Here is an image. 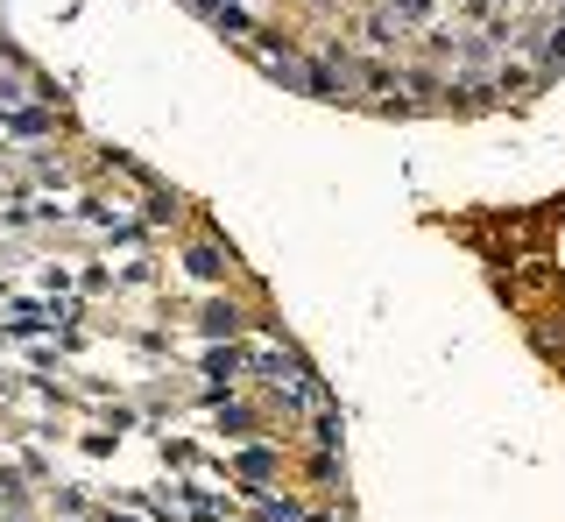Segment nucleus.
<instances>
[{
    "label": "nucleus",
    "instance_id": "1",
    "mask_svg": "<svg viewBox=\"0 0 565 522\" xmlns=\"http://www.w3.org/2000/svg\"><path fill=\"white\" fill-rule=\"evenodd\" d=\"M234 466H241L247 480H269V473H276V444H241V459H234Z\"/></svg>",
    "mask_w": 565,
    "mask_h": 522
},
{
    "label": "nucleus",
    "instance_id": "2",
    "mask_svg": "<svg viewBox=\"0 0 565 522\" xmlns=\"http://www.w3.org/2000/svg\"><path fill=\"white\" fill-rule=\"evenodd\" d=\"M0 128H15V134H50L57 120H50V113H43V106H15V113H7Z\"/></svg>",
    "mask_w": 565,
    "mask_h": 522
},
{
    "label": "nucleus",
    "instance_id": "3",
    "mask_svg": "<svg viewBox=\"0 0 565 522\" xmlns=\"http://www.w3.org/2000/svg\"><path fill=\"white\" fill-rule=\"evenodd\" d=\"M234 367H241L234 346H213V353H205V374H213V381H234Z\"/></svg>",
    "mask_w": 565,
    "mask_h": 522
},
{
    "label": "nucleus",
    "instance_id": "4",
    "mask_svg": "<svg viewBox=\"0 0 565 522\" xmlns=\"http://www.w3.org/2000/svg\"><path fill=\"white\" fill-rule=\"evenodd\" d=\"M544 71H538V78H551V71H565V28H551V36H544Z\"/></svg>",
    "mask_w": 565,
    "mask_h": 522
},
{
    "label": "nucleus",
    "instance_id": "5",
    "mask_svg": "<svg viewBox=\"0 0 565 522\" xmlns=\"http://www.w3.org/2000/svg\"><path fill=\"white\" fill-rule=\"evenodd\" d=\"M184 261H191V276H219V268H226V261H219V255H213V247H191V255H184Z\"/></svg>",
    "mask_w": 565,
    "mask_h": 522
},
{
    "label": "nucleus",
    "instance_id": "6",
    "mask_svg": "<svg viewBox=\"0 0 565 522\" xmlns=\"http://www.w3.org/2000/svg\"><path fill=\"white\" fill-rule=\"evenodd\" d=\"M396 15H403V22H424V15H431V0H396Z\"/></svg>",
    "mask_w": 565,
    "mask_h": 522
},
{
    "label": "nucleus",
    "instance_id": "7",
    "mask_svg": "<svg viewBox=\"0 0 565 522\" xmlns=\"http://www.w3.org/2000/svg\"><path fill=\"white\" fill-rule=\"evenodd\" d=\"M0 120H7V113H0Z\"/></svg>",
    "mask_w": 565,
    "mask_h": 522
}]
</instances>
